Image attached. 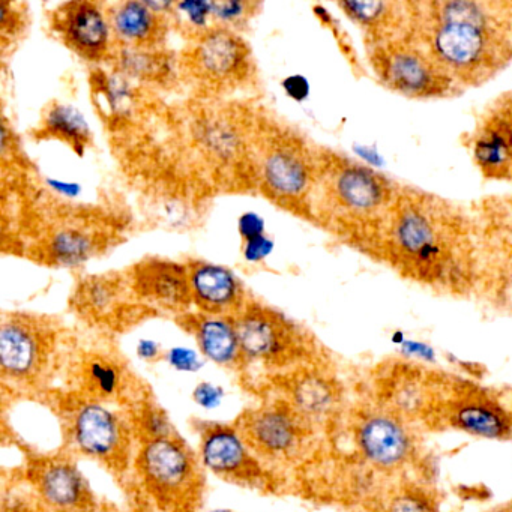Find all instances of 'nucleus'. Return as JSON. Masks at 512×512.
Returning a JSON list of instances; mask_svg holds the SVG:
<instances>
[{"instance_id":"27","label":"nucleus","mask_w":512,"mask_h":512,"mask_svg":"<svg viewBox=\"0 0 512 512\" xmlns=\"http://www.w3.org/2000/svg\"><path fill=\"white\" fill-rule=\"evenodd\" d=\"M52 251L58 262L74 266L89 256L91 241L83 233L67 230L53 239Z\"/></svg>"},{"instance_id":"12","label":"nucleus","mask_w":512,"mask_h":512,"mask_svg":"<svg viewBox=\"0 0 512 512\" xmlns=\"http://www.w3.org/2000/svg\"><path fill=\"white\" fill-rule=\"evenodd\" d=\"M284 400L316 430L340 412L343 388L337 377L313 365L298 367L283 380Z\"/></svg>"},{"instance_id":"37","label":"nucleus","mask_w":512,"mask_h":512,"mask_svg":"<svg viewBox=\"0 0 512 512\" xmlns=\"http://www.w3.org/2000/svg\"><path fill=\"white\" fill-rule=\"evenodd\" d=\"M161 349L160 344L154 340H140L137 344V355L140 359L145 361H154L160 356Z\"/></svg>"},{"instance_id":"31","label":"nucleus","mask_w":512,"mask_h":512,"mask_svg":"<svg viewBox=\"0 0 512 512\" xmlns=\"http://www.w3.org/2000/svg\"><path fill=\"white\" fill-rule=\"evenodd\" d=\"M224 397L226 391L223 386L211 382L199 383L193 391L194 403L205 410L217 409Z\"/></svg>"},{"instance_id":"25","label":"nucleus","mask_w":512,"mask_h":512,"mask_svg":"<svg viewBox=\"0 0 512 512\" xmlns=\"http://www.w3.org/2000/svg\"><path fill=\"white\" fill-rule=\"evenodd\" d=\"M83 386L92 400L115 398L124 388V368L103 355H94L83 364Z\"/></svg>"},{"instance_id":"18","label":"nucleus","mask_w":512,"mask_h":512,"mask_svg":"<svg viewBox=\"0 0 512 512\" xmlns=\"http://www.w3.org/2000/svg\"><path fill=\"white\" fill-rule=\"evenodd\" d=\"M394 242L398 250L407 257L415 259V263L431 265L439 259L440 247L437 241V227L418 206H406L395 218Z\"/></svg>"},{"instance_id":"38","label":"nucleus","mask_w":512,"mask_h":512,"mask_svg":"<svg viewBox=\"0 0 512 512\" xmlns=\"http://www.w3.org/2000/svg\"><path fill=\"white\" fill-rule=\"evenodd\" d=\"M50 187L53 190L58 191V193L64 194V196L68 197H76L79 196L80 188L79 184H74V182H64V181H56V179H49Z\"/></svg>"},{"instance_id":"29","label":"nucleus","mask_w":512,"mask_h":512,"mask_svg":"<svg viewBox=\"0 0 512 512\" xmlns=\"http://www.w3.org/2000/svg\"><path fill=\"white\" fill-rule=\"evenodd\" d=\"M115 302V287L106 281H94L89 283L83 295V304L86 310L92 314H103L112 307Z\"/></svg>"},{"instance_id":"16","label":"nucleus","mask_w":512,"mask_h":512,"mask_svg":"<svg viewBox=\"0 0 512 512\" xmlns=\"http://www.w3.org/2000/svg\"><path fill=\"white\" fill-rule=\"evenodd\" d=\"M194 61L208 79H236L247 70L248 50L241 38L217 29L203 35L194 52Z\"/></svg>"},{"instance_id":"8","label":"nucleus","mask_w":512,"mask_h":512,"mask_svg":"<svg viewBox=\"0 0 512 512\" xmlns=\"http://www.w3.org/2000/svg\"><path fill=\"white\" fill-rule=\"evenodd\" d=\"M68 428L74 448L86 457L121 472L128 466L134 428L103 401L89 398L77 404Z\"/></svg>"},{"instance_id":"39","label":"nucleus","mask_w":512,"mask_h":512,"mask_svg":"<svg viewBox=\"0 0 512 512\" xmlns=\"http://www.w3.org/2000/svg\"><path fill=\"white\" fill-rule=\"evenodd\" d=\"M404 350L409 355L415 356V358L422 359V361H431L433 359V352H431L430 347L424 346L421 343H406L404 344Z\"/></svg>"},{"instance_id":"36","label":"nucleus","mask_w":512,"mask_h":512,"mask_svg":"<svg viewBox=\"0 0 512 512\" xmlns=\"http://www.w3.org/2000/svg\"><path fill=\"white\" fill-rule=\"evenodd\" d=\"M284 91L292 100L305 101L310 95V83L304 76H290L283 82Z\"/></svg>"},{"instance_id":"15","label":"nucleus","mask_w":512,"mask_h":512,"mask_svg":"<svg viewBox=\"0 0 512 512\" xmlns=\"http://www.w3.org/2000/svg\"><path fill=\"white\" fill-rule=\"evenodd\" d=\"M134 289L140 296L167 308L188 307L193 301L190 275L178 263L146 260L134 269Z\"/></svg>"},{"instance_id":"32","label":"nucleus","mask_w":512,"mask_h":512,"mask_svg":"<svg viewBox=\"0 0 512 512\" xmlns=\"http://www.w3.org/2000/svg\"><path fill=\"white\" fill-rule=\"evenodd\" d=\"M274 248V241H272V239H269L268 236H257V238L250 239V241H247V244H245V260L251 263L260 262V260H265L266 257L271 256L272 251H274Z\"/></svg>"},{"instance_id":"33","label":"nucleus","mask_w":512,"mask_h":512,"mask_svg":"<svg viewBox=\"0 0 512 512\" xmlns=\"http://www.w3.org/2000/svg\"><path fill=\"white\" fill-rule=\"evenodd\" d=\"M212 16L221 22H235L247 13V4L244 2H211Z\"/></svg>"},{"instance_id":"10","label":"nucleus","mask_w":512,"mask_h":512,"mask_svg":"<svg viewBox=\"0 0 512 512\" xmlns=\"http://www.w3.org/2000/svg\"><path fill=\"white\" fill-rule=\"evenodd\" d=\"M200 461L209 472L233 484L251 488L269 485L268 469L248 448L236 427L203 425L200 434Z\"/></svg>"},{"instance_id":"14","label":"nucleus","mask_w":512,"mask_h":512,"mask_svg":"<svg viewBox=\"0 0 512 512\" xmlns=\"http://www.w3.org/2000/svg\"><path fill=\"white\" fill-rule=\"evenodd\" d=\"M56 26L65 43L83 58L100 59L109 49V23L103 11L91 2L64 5Z\"/></svg>"},{"instance_id":"40","label":"nucleus","mask_w":512,"mask_h":512,"mask_svg":"<svg viewBox=\"0 0 512 512\" xmlns=\"http://www.w3.org/2000/svg\"><path fill=\"white\" fill-rule=\"evenodd\" d=\"M212 512H232V511H230V509L218 508V509H214V511H212Z\"/></svg>"},{"instance_id":"24","label":"nucleus","mask_w":512,"mask_h":512,"mask_svg":"<svg viewBox=\"0 0 512 512\" xmlns=\"http://www.w3.org/2000/svg\"><path fill=\"white\" fill-rule=\"evenodd\" d=\"M113 28L131 43H151L160 34V17L146 2H125L113 14Z\"/></svg>"},{"instance_id":"7","label":"nucleus","mask_w":512,"mask_h":512,"mask_svg":"<svg viewBox=\"0 0 512 512\" xmlns=\"http://www.w3.org/2000/svg\"><path fill=\"white\" fill-rule=\"evenodd\" d=\"M245 362L266 367H289L307 358L308 343L304 335L277 311L248 307L235 319Z\"/></svg>"},{"instance_id":"13","label":"nucleus","mask_w":512,"mask_h":512,"mask_svg":"<svg viewBox=\"0 0 512 512\" xmlns=\"http://www.w3.org/2000/svg\"><path fill=\"white\" fill-rule=\"evenodd\" d=\"M443 386L445 380L430 376L416 365L397 364L383 380L376 401L415 424L430 422Z\"/></svg>"},{"instance_id":"1","label":"nucleus","mask_w":512,"mask_h":512,"mask_svg":"<svg viewBox=\"0 0 512 512\" xmlns=\"http://www.w3.org/2000/svg\"><path fill=\"white\" fill-rule=\"evenodd\" d=\"M434 8L422 40L452 79L479 83L512 59L511 40L488 5L463 0Z\"/></svg>"},{"instance_id":"4","label":"nucleus","mask_w":512,"mask_h":512,"mask_svg":"<svg viewBox=\"0 0 512 512\" xmlns=\"http://www.w3.org/2000/svg\"><path fill=\"white\" fill-rule=\"evenodd\" d=\"M236 428L253 454L268 464L298 460L316 431L284 398L248 410L239 416Z\"/></svg>"},{"instance_id":"6","label":"nucleus","mask_w":512,"mask_h":512,"mask_svg":"<svg viewBox=\"0 0 512 512\" xmlns=\"http://www.w3.org/2000/svg\"><path fill=\"white\" fill-rule=\"evenodd\" d=\"M56 334L46 322L29 316H11L0 328V368L5 382L37 385L52 367Z\"/></svg>"},{"instance_id":"21","label":"nucleus","mask_w":512,"mask_h":512,"mask_svg":"<svg viewBox=\"0 0 512 512\" xmlns=\"http://www.w3.org/2000/svg\"><path fill=\"white\" fill-rule=\"evenodd\" d=\"M335 191L344 206L355 212L379 209L386 199V190L379 176L359 166H347L335 178Z\"/></svg>"},{"instance_id":"5","label":"nucleus","mask_w":512,"mask_h":512,"mask_svg":"<svg viewBox=\"0 0 512 512\" xmlns=\"http://www.w3.org/2000/svg\"><path fill=\"white\" fill-rule=\"evenodd\" d=\"M430 422L476 439L512 440V407L488 389L461 380H446Z\"/></svg>"},{"instance_id":"35","label":"nucleus","mask_w":512,"mask_h":512,"mask_svg":"<svg viewBox=\"0 0 512 512\" xmlns=\"http://www.w3.org/2000/svg\"><path fill=\"white\" fill-rule=\"evenodd\" d=\"M263 230H265V220L256 212H247L239 218V232L244 236L245 241L262 236Z\"/></svg>"},{"instance_id":"23","label":"nucleus","mask_w":512,"mask_h":512,"mask_svg":"<svg viewBox=\"0 0 512 512\" xmlns=\"http://www.w3.org/2000/svg\"><path fill=\"white\" fill-rule=\"evenodd\" d=\"M379 512H442L433 488L415 479L389 485L379 502Z\"/></svg>"},{"instance_id":"11","label":"nucleus","mask_w":512,"mask_h":512,"mask_svg":"<svg viewBox=\"0 0 512 512\" xmlns=\"http://www.w3.org/2000/svg\"><path fill=\"white\" fill-rule=\"evenodd\" d=\"M32 484L49 512H97V499L76 464L53 457L32 466Z\"/></svg>"},{"instance_id":"20","label":"nucleus","mask_w":512,"mask_h":512,"mask_svg":"<svg viewBox=\"0 0 512 512\" xmlns=\"http://www.w3.org/2000/svg\"><path fill=\"white\" fill-rule=\"evenodd\" d=\"M191 328L206 359L227 368L244 364L235 320L209 314L196 317Z\"/></svg>"},{"instance_id":"3","label":"nucleus","mask_w":512,"mask_h":512,"mask_svg":"<svg viewBox=\"0 0 512 512\" xmlns=\"http://www.w3.org/2000/svg\"><path fill=\"white\" fill-rule=\"evenodd\" d=\"M352 440L364 466L382 476L415 469L421 443L415 422L373 401L352 416Z\"/></svg>"},{"instance_id":"34","label":"nucleus","mask_w":512,"mask_h":512,"mask_svg":"<svg viewBox=\"0 0 512 512\" xmlns=\"http://www.w3.org/2000/svg\"><path fill=\"white\" fill-rule=\"evenodd\" d=\"M179 10L184 11L185 16L188 17L194 26L206 25L208 17L212 14L211 2H196V0H190V2H182L178 5Z\"/></svg>"},{"instance_id":"2","label":"nucleus","mask_w":512,"mask_h":512,"mask_svg":"<svg viewBox=\"0 0 512 512\" xmlns=\"http://www.w3.org/2000/svg\"><path fill=\"white\" fill-rule=\"evenodd\" d=\"M143 487L163 512H196L202 500L199 458L176 434L143 440L136 457Z\"/></svg>"},{"instance_id":"19","label":"nucleus","mask_w":512,"mask_h":512,"mask_svg":"<svg viewBox=\"0 0 512 512\" xmlns=\"http://www.w3.org/2000/svg\"><path fill=\"white\" fill-rule=\"evenodd\" d=\"M473 155L487 178L512 179V127L506 118L494 116L476 134Z\"/></svg>"},{"instance_id":"28","label":"nucleus","mask_w":512,"mask_h":512,"mask_svg":"<svg viewBox=\"0 0 512 512\" xmlns=\"http://www.w3.org/2000/svg\"><path fill=\"white\" fill-rule=\"evenodd\" d=\"M136 431L140 440L163 439L173 436L172 424L167 418L166 412L155 404L145 403L136 416Z\"/></svg>"},{"instance_id":"30","label":"nucleus","mask_w":512,"mask_h":512,"mask_svg":"<svg viewBox=\"0 0 512 512\" xmlns=\"http://www.w3.org/2000/svg\"><path fill=\"white\" fill-rule=\"evenodd\" d=\"M166 361L173 370L181 373H196L203 367V361L200 359L196 350L188 347H172L166 353Z\"/></svg>"},{"instance_id":"42","label":"nucleus","mask_w":512,"mask_h":512,"mask_svg":"<svg viewBox=\"0 0 512 512\" xmlns=\"http://www.w3.org/2000/svg\"><path fill=\"white\" fill-rule=\"evenodd\" d=\"M503 512H512V508H511V509H508V511H503Z\"/></svg>"},{"instance_id":"26","label":"nucleus","mask_w":512,"mask_h":512,"mask_svg":"<svg viewBox=\"0 0 512 512\" xmlns=\"http://www.w3.org/2000/svg\"><path fill=\"white\" fill-rule=\"evenodd\" d=\"M46 124L50 134L67 140L79 151V154H82V149L85 148L91 136L88 122L82 113L77 112L73 107L58 106L50 110Z\"/></svg>"},{"instance_id":"9","label":"nucleus","mask_w":512,"mask_h":512,"mask_svg":"<svg viewBox=\"0 0 512 512\" xmlns=\"http://www.w3.org/2000/svg\"><path fill=\"white\" fill-rule=\"evenodd\" d=\"M374 64L383 82L407 97H439L451 88L452 77L427 52L406 43L379 47Z\"/></svg>"},{"instance_id":"22","label":"nucleus","mask_w":512,"mask_h":512,"mask_svg":"<svg viewBox=\"0 0 512 512\" xmlns=\"http://www.w3.org/2000/svg\"><path fill=\"white\" fill-rule=\"evenodd\" d=\"M266 184L281 196H298L307 188L310 172L304 158L289 149L272 152L263 167Z\"/></svg>"},{"instance_id":"17","label":"nucleus","mask_w":512,"mask_h":512,"mask_svg":"<svg viewBox=\"0 0 512 512\" xmlns=\"http://www.w3.org/2000/svg\"><path fill=\"white\" fill-rule=\"evenodd\" d=\"M193 299L208 314H223L235 310L241 299L238 278L220 265L200 263L190 272Z\"/></svg>"},{"instance_id":"41","label":"nucleus","mask_w":512,"mask_h":512,"mask_svg":"<svg viewBox=\"0 0 512 512\" xmlns=\"http://www.w3.org/2000/svg\"><path fill=\"white\" fill-rule=\"evenodd\" d=\"M506 121H508L509 124H511V127H512V121H509V119H506Z\"/></svg>"}]
</instances>
